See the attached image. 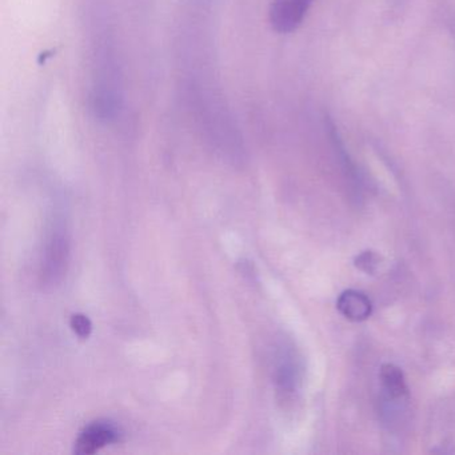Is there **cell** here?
Here are the masks:
<instances>
[{
  "label": "cell",
  "mask_w": 455,
  "mask_h": 455,
  "mask_svg": "<svg viewBox=\"0 0 455 455\" xmlns=\"http://www.w3.org/2000/svg\"><path fill=\"white\" fill-rule=\"evenodd\" d=\"M68 258H70V239H68V228L62 222L55 220L44 242L41 263L42 283L47 286H55L60 283L68 271Z\"/></svg>",
  "instance_id": "1"
},
{
  "label": "cell",
  "mask_w": 455,
  "mask_h": 455,
  "mask_svg": "<svg viewBox=\"0 0 455 455\" xmlns=\"http://www.w3.org/2000/svg\"><path fill=\"white\" fill-rule=\"evenodd\" d=\"M122 431L116 423L108 419H98L89 423L79 434L76 442V454L92 455L108 444L121 441Z\"/></svg>",
  "instance_id": "2"
},
{
  "label": "cell",
  "mask_w": 455,
  "mask_h": 455,
  "mask_svg": "<svg viewBox=\"0 0 455 455\" xmlns=\"http://www.w3.org/2000/svg\"><path fill=\"white\" fill-rule=\"evenodd\" d=\"M314 0H273L268 10L271 28L279 34H290L302 25Z\"/></svg>",
  "instance_id": "3"
},
{
  "label": "cell",
  "mask_w": 455,
  "mask_h": 455,
  "mask_svg": "<svg viewBox=\"0 0 455 455\" xmlns=\"http://www.w3.org/2000/svg\"><path fill=\"white\" fill-rule=\"evenodd\" d=\"M337 307L348 321H366L371 315V300L356 290H346L339 295L337 300Z\"/></svg>",
  "instance_id": "4"
},
{
  "label": "cell",
  "mask_w": 455,
  "mask_h": 455,
  "mask_svg": "<svg viewBox=\"0 0 455 455\" xmlns=\"http://www.w3.org/2000/svg\"><path fill=\"white\" fill-rule=\"evenodd\" d=\"M380 382L390 398H403L407 394L406 379L403 372L393 363H385L380 367Z\"/></svg>",
  "instance_id": "5"
},
{
  "label": "cell",
  "mask_w": 455,
  "mask_h": 455,
  "mask_svg": "<svg viewBox=\"0 0 455 455\" xmlns=\"http://www.w3.org/2000/svg\"><path fill=\"white\" fill-rule=\"evenodd\" d=\"M71 329L78 337L89 338L92 331V323L84 314H74L70 321Z\"/></svg>",
  "instance_id": "6"
},
{
  "label": "cell",
  "mask_w": 455,
  "mask_h": 455,
  "mask_svg": "<svg viewBox=\"0 0 455 455\" xmlns=\"http://www.w3.org/2000/svg\"><path fill=\"white\" fill-rule=\"evenodd\" d=\"M355 266L364 273L372 274L379 266V257L374 251L362 252L359 257H356Z\"/></svg>",
  "instance_id": "7"
}]
</instances>
